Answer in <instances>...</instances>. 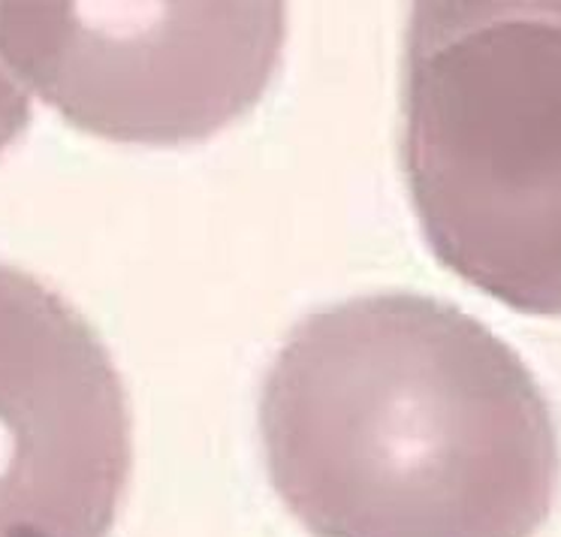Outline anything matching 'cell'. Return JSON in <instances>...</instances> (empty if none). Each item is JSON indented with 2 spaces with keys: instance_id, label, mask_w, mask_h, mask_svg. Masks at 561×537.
I'll return each mask as SVG.
<instances>
[{
  "instance_id": "6da1fadb",
  "label": "cell",
  "mask_w": 561,
  "mask_h": 537,
  "mask_svg": "<svg viewBox=\"0 0 561 537\" xmlns=\"http://www.w3.org/2000/svg\"><path fill=\"white\" fill-rule=\"evenodd\" d=\"M272 487L314 537H535L559 492L556 416L523 356L462 308L356 296L268 366Z\"/></svg>"
},
{
  "instance_id": "7a4b0ae2",
  "label": "cell",
  "mask_w": 561,
  "mask_h": 537,
  "mask_svg": "<svg viewBox=\"0 0 561 537\" xmlns=\"http://www.w3.org/2000/svg\"><path fill=\"white\" fill-rule=\"evenodd\" d=\"M402 167L444 266L513 311L561 318V3H416Z\"/></svg>"
},
{
  "instance_id": "3957f363",
  "label": "cell",
  "mask_w": 561,
  "mask_h": 537,
  "mask_svg": "<svg viewBox=\"0 0 561 537\" xmlns=\"http://www.w3.org/2000/svg\"><path fill=\"white\" fill-rule=\"evenodd\" d=\"M287 37L280 3H0V61L67 122L179 146L263 98Z\"/></svg>"
},
{
  "instance_id": "277c9868",
  "label": "cell",
  "mask_w": 561,
  "mask_h": 537,
  "mask_svg": "<svg viewBox=\"0 0 561 537\" xmlns=\"http://www.w3.org/2000/svg\"><path fill=\"white\" fill-rule=\"evenodd\" d=\"M130 465L103 339L49 284L0 263V537H110Z\"/></svg>"
},
{
  "instance_id": "5b68a950",
  "label": "cell",
  "mask_w": 561,
  "mask_h": 537,
  "mask_svg": "<svg viewBox=\"0 0 561 537\" xmlns=\"http://www.w3.org/2000/svg\"><path fill=\"white\" fill-rule=\"evenodd\" d=\"M27 122H31V94L7 70V64L0 61V151L22 136Z\"/></svg>"
}]
</instances>
